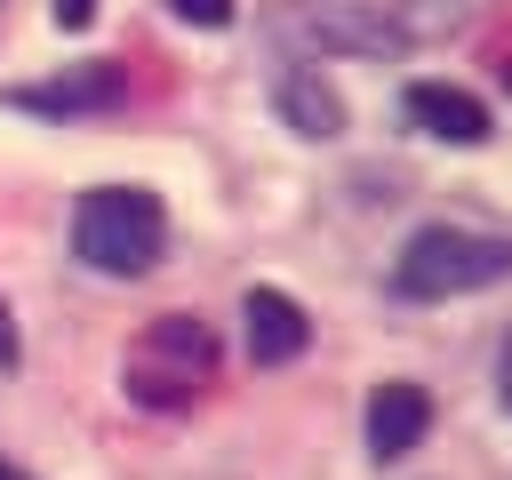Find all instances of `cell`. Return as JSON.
Returning a JSON list of instances; mask_svg holds the SVG:
<instances>
[{
    "instance_id": "1",
    "label": "cell",
    "mask_w": 512,
    "mask_h": 480,
    "mask_svg": "<svg viewBox=\"0 0 512 480\" xmlns=\"http://www.w3.org/2000/svg\"><path fill=\"white\" fill-rule=\"evenodd\" d=\"M72 248H80V264L104 272V280L152 272L160 248H168V208H160V192H144V184H96V192H80V208H72Z\"/></svg>"
},
{
    "instance_id": "2",
    "label": "cell",
    "mask_w": 512,
    "mask_h": 480,
    "mask_svg": "<svg viewBox=\"0 0 512 480\" xmlns=\"http://www.w3.org/2000/svg\"><path fill=\"white\" fill-rule=\"evenodd\" d=\"M504 272H512V240L464 232V224H424V232H408V248L392 264V288L416 296V304H440V296H472Z\"/></svg>"
},
{
    "instance_id": "3",
    "label": "cell",
    "mask_w": 512,
    "mask_h": 480,
    "mask_svg": "<svg viewBox=\"0 0 512 480\" xmlns=\"http://www.w3.org/2000/svg\"><path fill=\"white\" fill-rule=\"evenodd\" d=\"M208 376H216V336H208L192 312H160V320L136 336L128 368H120L128 400H144V408H184Z\"/></svg>"
},
{
    "instance_id": "4",
    "label": "cell",
    "mask_w": 512,
    "mask_h": 480,
    "mask_svg": "<svg viewBox=\"0 0 512 480\" xmlns=\"http://www.w3.org/2000/svg\"><path fill=\"white\" fill-rule=\"evenodd\" d=\"M272 32L296 56H400L408 48V24L384 16L376 0H296L272 16Z\"/></svg>"
},
{
    "instance_id": "5",
    "label": "cell",
    "mask_w": 512,
    "mask_h": 480,
    "mask_svg": "<svg viewBox=\"0 0 512 480\" xmlns=\"http://www.w3.org/2000/svg\"><path fill=\"white\" fill-rule=\"evenodd\" d=\"M128 96V72L120 64H72V72H56V80H32V88H16V112H40V120H80V112H112Z\"/></svg>"
},
{
    "instance_id": "6",
    "label": "cell",
    "mask_w": 512,
    "mask_h": 480,
    "mask_svg": "<svg viewBox=\"0 0 512 480\" xmlns=\"http://www.w3.org/2000/svg\"><path fill=\"white\" fill-rule=\"evenodd\" d=\"M240 336H248V360L256 368H288L304 344H312V320L288 288H248L240 296Z\"/></svg>"
},
{
    "instance_id": "7",
    "label": "cell",
    "mask_w": 512,
    "mask_h": 480,
    "mask_svg": "<svg viewBox=\"0 0 512 480\" xmlns=\"http://www.w3.org/2000/svg\"><path fill=\"white\" fill-rule=\"evenodd\" d=\"M424 432H432V392L424 384L392 376V384L368 392V456L376 464H400L408 448H424Z\"/></svg>"
},
{
    "instance_id": "8",
    "label": "cell",
    "mask_w": 512,
    "mask_h": 480,
    "mask_svg": "<svg viewBox=\"0 0 512 480\" xmlns=\"http://www.w3.org/2000/svg\"><path fill=\"white\" fill-rule=\"evenodd\" d=\"M272 112L296 128V136H312V144H328V136H344V96L312 72V64H288L280 80H272Z\"/></svg>"
},
{
    "instance_id": "9",
    "label": "cell",
    "mask_w": 512,
    "mask_h": 480,
    "mask_svg": "<svg viewBox=\"0 0 512 480\" xmlns=\"http://www.w3.org/2000/svg\"><path fill=\"white\" fill-rule=\"evenodd\" d=\"M408 120L440 144H488V104L472 88H448V80H416L408 88Z\"/></svg>"
},
{
    "instance_id": "10",
    "label": "cell",
    "mask_w": 512,
    "mask_h": 480,
    "mask_svg": "<svg viewBox=\"0 0 512 480\" xmlns=\"http://www.w3.org/2000/svg\"><path fill=\"white\" fill-rule=\"evenodd\" d=\"M184 24H200V32H216V24H232V0H168Z\"/></svg>"
},
{
    "instance_id": "11",
    "label": "cell",
    "mask_w": 512,
    "mask_h": 480,
    "mask_svg": "<svg viewBox=\"0 0 512 480\" xmlns=\"http://www.w3.org/2000/svg\"><path fill=\"white\" fill-rule=\"evenodd\" d=\"M48 16H56V24H64V32H80V24H96V0H56V8H48Z\"/></svg>"
},
{
    "instance_id": "12",
    "label": "cell",
    "mask_w": 512,
    "mask_h": 480,
    "mask_svg": "<svg viewBox=\"0 0 512 480\" xmlns=\"http://www.w3.org/2000/svg\"><path fill=\"white\" fill-rule=\"evenodd\" d=\"M496 392H504V408H512V336L496 344Z\"/></svg>"
},
{
    "instance_id": "13",
    "label": "cell",
    "mask_w": 512,
    "mask_h": 480,
    "mask_svg": "<svg viewBox=\"0 0 512 480\" xmlns=\"http://www.w3.org/2000/svg\"><path fill=\"white\" fill-rule=\"evenodd\" d=\"M16 360V320H8V304H0V368Z\"/></svg>"
},
{
    "instance_id": "14",
    "label": "cell",
    "mask_w": 512,
    "mask_h": 480,
    "mask_svg": "<svg viewBox=\"0 0 512 480\" xmlns=\"http://www.w3.org/2000/svg\"><path fill=\"white\" fill-rule=\"evenodd\" d=\"M0 480H24V472H8V464H0Z\"/></svg>"
}]
</instances>
